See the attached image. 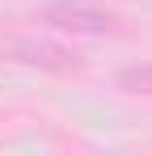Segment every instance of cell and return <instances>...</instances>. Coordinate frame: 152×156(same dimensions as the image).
Returning a JSON list of instances; mask_svg holds the SVG:
<instances>
[{"mask_svg":"<svg viewBox=\"0 0 152 156\" xmlns=\"http://www.w3.org/2000/svg\"><path fill=\"white\" fill-rule=\"evenodd\" d=\"M42 26L72 38H106V34H118V13L97 0H51L42 4Z\"/></svg>","mask_w":152,"mask_h":156,"instance_id":"obj_1","label":"cell"},{"mask_svg":"<svg viewBox=\"0 0 152 156\" xmlns=\"http://www.w3.org/2000/svg\"><path fill=\"white\" fill-rule=\"evenodd\" d=\"M0 59L21 63V68H38V72H76L80 59L68 51L63 42H51L38 34H4L0 38Z\"/></svg>","mask_w":152,"mask_h":156,"instance_id":"obj_2","label":"cell"},{"mask_svg":"<svg viewBox=\"0 0 152 156\" xmlns=\"http://www.w3.org/2000/svg\"><path fill=\"white\" fill-rule=\"evenodd\" d=\"M114 84L131 93V97H152V59H139V63H127L123 72L114 76Z\"/></svg>","mask_w":152,"mask_h":156,"instance_id":"obj_3","label":"cell"}]
</instances>
